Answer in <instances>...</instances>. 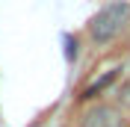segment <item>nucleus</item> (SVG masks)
Wrapping results in <instances>:
<instances>
[{
	"instance_id": "nucleus-3",
	"label": "nucleus",
	"mask_w": 130,
	"mask_h": 127,
	"mask_svg": "<svg viewBox=\"0 0 130 127\" xmlns=\"http://www.w3.org/2000/svg\"><path fill=\"white\" fill-rule=\"evenodd\" d=\"M115 80H118V68H109L106 74H101L95 83H89V86L83 89V95H80V98H83V101H92V98H98L101 92H104V89H109Z\"/></svg>"
},
{
	"instance_id": "nucleus-2",
	"label": "nucleus",
	"mask_w": 130,
	"mask_h": 127,
	"mask_svg": "<svg viewBox=\"0 0 130 127\" xmlns=\"http://www.w3.org/2000/svg\"><path fill=\"white\" fill-rule=\"evenodd\" d=\"M80 127H127V121L115 103H92L83 109Z\"/></svg>"
},
{
	"instance_id": "nucleus-1",
	"label": "nucleus",
	"mask_w": 130,
	"mask_h": 127,
	"mask_svg": "<svg viewBox=\"0 0 130 127\" xmlns=\"http://www.w3.org/2000/svg\"><path fill=\"white\" fill-rule=\"evenodd\" d=\"M130 27V3L127 0H109L98 9L86 24V36L95 44H109Z\"/></svg>"
},
{
	"instance_id": "nucleus-4",
	"label": "nucleus",
	"mask_w": 130,
	"mask_h": 127,
	"mask_svg": "<svg viewBox=\"0 0 130 127\" xmlns=\"http://www.w3.org/2000/svg\"><path fill=\"white\" fill-rule=\"evenodd\" d=\"M118 103H121V106H127V109H130V80H127V83H124L121 89H118Z\"/></svg>"
}]
</instances>
